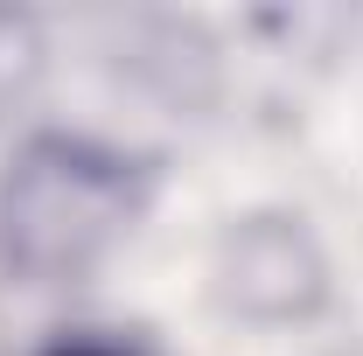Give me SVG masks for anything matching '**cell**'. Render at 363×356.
<instances>
[{
    "mask_svg": "<svg viewBox=\"0 0 363 356\" xmlns=\"http://www.w3.org/2000/svg\"><path fill=\"white\" fill-rule=\"evenodd\" d=\"M133 210L140 182L119 154L49 133L21 147L0 182V259L21 279H70L126 230Z\"/></svg>",
    "mask_w": 363,
    "mask_h": 356,
    "instance_id": "6da1fadb",
    "label": "cell"
},
{
    "mask_svg": "<svg viewBox=\"0 0 363 356\" xmlns=\"http://www.w3.org/2000/svg\"><path fill=\"white\" fill-rule=\"evenodd\" d=\"M43 356H140V350L105 343V335H70V343H56V350H43Z\"/></svg>",
    "mask_w": 363,
    "mask_h": 356,
    "instance_id": "7a4b0ae2",
    "label": "cell"
}]
</instances>
